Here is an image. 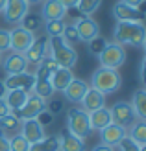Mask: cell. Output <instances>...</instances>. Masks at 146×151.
I'll return each mask as SVG.
<instances>
[{
  "mask_svg": "<svg viewBox=\"0 0 146 151\" xmlns=\"http://www.w3.org/2000/svg\"><path fill=\"white\" fill-rule=\"evenodd\" d=\"M30 92H26V90H20V88H13V90H7L6 96H4V101L7 105V109H9V112H17L22 105L26 103Z\"/></svg>",
  "mask_w": 146,
  "mask_h": 151,
  "instance_id": "obj_23",
  "label": "cell"
},
{
  "mask_svg": "<svg viewBox=\"0 0 146 151\" xmlns=\"http://www.w3.org/2000/svg\"><path fill=\"white\" fill-rule=\"evenodd\" d=\"M126 137H128V127H122V125L113 124V122L100 131V140H102V144L111 146V147H117Z\"/></svg>",
  "mask_w": 146,
  "mask_h": 151,
  "instance_id": "obj_11",
  "label": "cell"
},
{
  "mask_svg": "<svg viewBox=\"0 0 146 151\" xmlns=\"http://www.w3.org/2000/svg\"><path fill=\"white\" fill-rule=\"evenodd\" d=\"M115 42L118 44H131V46L142 48L146 42V28L142 22H117L113 29Z\"/></svg>",
  "mask_w": 146,
  "mask_h": 151,
  "instance_id": "obj_1",
  "label": "cell"
},
{
  "mask_svg": "<svg viewBox=\"0 0 146 151\" xmlns=\"http://www.w3.org/2000/svg\"><path fill=\"white\" fill-rule=\"evenodd\" d=\"M35 41V33L28 32L26 28H22L20 24L15 26L9 32V50L17 52V54H24V52L33 44Z\"/></svg>",
  "mask_w": 146,
  "mask_h": 151,
  "instance_id": "obj_6",
  "label": "cell"
},
{
  "mask_svg": "<svg viewBox=\"0 0 146 151\" xmlns=\"http://www.w3.org/2000/svg\"><path fill=\"white\" fill-rule=\"evenodd\" d=\"M122 4H128V6H131V7H141V4L144 2V0H120Z\"/></svg>",
  "mask_w": 146,
  "mask_h": 151,
  "instance_id": "obj_43",
  "label": "cell"
},
{
  "mask_svg": "<svg viewBox=\"0 0 146 151\" xmlns=\"http://www.w3.org/2000/svg\"><path fill=\"white\" fill-rule=\"evenodd\" d=\"M48 107H46V101L44 100H41L39 96H35L33 92L28 96V100H26V103L22 105V107L17 111V112H13L17 118H20V120H33V118H37L41 114L43 111H46Z\"/></svg>",
  "mask_w": 146,
  "mask_h": 151,
  "instance_id": "obj_7",
  "label": "cell"
},
{
  "mask_svg": "<svg viewBox=\"0 0 146 151\" xmlns=\"http://www.w3.org/2000/svg\"><path fill=\"white\" fill-rule=\"evenodd\" d=\"M80 105H81V111H85L89 114V112H93L96 109L105 107V96L102 92H98V90L89 87V90L85 92V96H83V100L80 101Z\"/></svg>",
  "mask_w": 146,
  "mask_h": 151,
  "instance_id": "obj_17",
  "label": "cell"
},
{
  "mask_svg": "<svg viewBox=\"0 0 146 151\" xmlns=\"http://www.w3.org/2000/svg\"><path fill=\"white\" fill-rule=\"evenodd\" d=\"M6 114H9V109H7V105H6L4 98H2V100H0V118L6 116Z\"/></svg>",
  "mask_w": 146,
  "mask_h": 151,
  "instance_id": "obj_42",
  "label": "cell"
},
{
  "mask_svg": "<svg viewBox=\"0 0 146 151\" xmlns=\"http://www.w3.org/2000/svg\"><path fill=\"white\" fill-rule=\"evenodd\" d=\"M115 149H118V151H141V146H139V144H135V142L129 138V137H126V138L122 140Z\"/></svg>",
  "mask_w": 146,
  "mask_h": 151,
  "instance_id": "obj_36",
  "label": "cell"
},
{
  "mask_svg": "<svg viewBox=\"0 0 146 151\" xmlns=\"http://www.w3.org/2000/svg\"><path fill=\"white\" fill-rule=\"evenodd\" d=\"M65 15H67L65 6L59 4L57 0H43V11H41L43 20H63Z\"/></svg>",
  "mask_w": 146,
  "mask_h": 151,
  "instance_id": "obj_20",
  "label": "cell"
},
{
  "mask_svg": "<svg viewBox=\"0 0 146 151\" xmlns=\"http://www.w3.org/2000/svg\"><path fill=\"white\" fill-rule=\"evenodd\" d=\"M76 79V76L72 72V68H59L52 74V78H50V83H52V87L56 92H63V90L70 85V81Z\"/></svg>",
  "mask_w": 146,
  "mask_h": 151,
  "instance_id": "obj_21",
  "label": "cell"
},
{
  "mask_svg": "<svg viewBox=\"0 0 146 151\" xmlns=\"http://www.w3.org/2000/svg\"><path fill=\"white\" fill-rule=\"evenodd\" d=\"M59 68L57 63L54 61V59L46 54L43 59H41V63H37V72H35V78H43V79H50L52 78V74L56 72Z\"/></svg>",
  "mask_w": 146,
  "mask_h": 151,
  "instance_id": "obj_27",
  "label": "cell"
},
{
  "mask_svg": "<svg viewBox=\"0 0 146 151\" xmlns=\"http://www.w3.org/2000/svg\"><path fill=\"white\" fill-rule=\"evenodd\" d=\"M61 107H63V103H61V101H54V103H52V109H50L48 112H52V114H54V112H59Z\"/></svg>",
  "mask_w": 146,
  "mask_h": 151,
  "instance_id": "obj_44",
  "label": "cell"
},
{
  "mask_svg": "<svg viewBox=\"0 0 146 151\" xmlns=\"http://www.w3.org/2000/svg\"><path fill=\"white\" fill-rule=\"evenodd\" d=\"M32 92L35 96H39L41 100H50V98L54 96V87H52V83L50 79H43V78H35V83H33V88H32Z\"/></svg>",
  "mask_w": 146,
  "mask_h": 151,
  "instance_id": "obj_28",
  "label": "cell"
},
{
  "mask_svg": "<svg viewBox=\"0 0 146 151\" xmlns=\"http://www.w3.org/2000/svg\"><path fill=\"white\" fill-rule=\"evenodd\" d=\"M91 151H117V149L111 147V146H105V144H102V142H100V144H96Z\"/></svg>",
  "mask_w": 146,
  "mask_h": 151,
  "instance_id": "obj_40",
  "label": "cell"
},
{
  "mask_svg": "<svg viewBox=\"0 0 146 151\" xmlns=\"http://www.w3.org/2000/svg\"><path fill=\"white\" fill-rule=\"evenodd\" d=\"M131 107L137 120H146V90L137 88L131 96Z\"/></svg>",
  "mask_w": 146,
  "mask_h": 151,
  "instance_id": "obj_24",
  "label": "cell"
},
{
  "mask_svg": "<svg viewBox=\"0 0 146 151\" xmlns=\"http://www.w3.org/2000/svg\"><path fill=\"white\" fill-rule=\"evenodd\" d=\"M89 124H91V131H102L104 127L111 124V112L107 107L96 109L93 112H89Z\"/></svg>",
  "mask_w": 146,
  "mask_h": 151,
  "instance_id": "obj_22",
  "label": "cell"
},
{
  "mask_svg": "<svg viewBox=\"0 0 146 151\" xmlns=\"http://www.w3.org/2000/svg\"><path fill=\"white\" fill-rule=\"evenodd\" d=\"M48 55L61 68H74V65L78 63V52L63 37H52V39H48Z\"/></svg>",
  "mask_w": 146,
  "mask_h": 151,
  "instance_id": "obj_2",
  "label": "cell"
},
{
  "mask_svg": "<svg viewBox=\"0 0 146 151\" xmlns=\"http://www.w3.org/2000/svg\"><path fill=\"white\" fill-rule=\"evenodd\" d=\"M20 124H22V120L17 118L13 112H9V114H6V116L0 118V129H2V133L6 134V137L17 134L20 131Z\"/></svg>",
  "mask_w": 146,
  "mask_h": 151,
  "instance_id": "obj_26",
  "label": "cell"
},
{
  "mask_svg": "<svg viewBox=\"0 0 146 151\" xmlns=\"http://www.w3.org/2000/svg\"><path fill=\"white\" fill-rule=\"evenodd\" d=\"M0 52H9V29L0 28Z\"/></svg>",
  "mask_w": 146,
  "mask_h": 151,
  "instance_id": "obj_37",
  "label": "cell"
},
{
  "mask_svg": "<svg viewBox=\"0 0 146 151\" xmlns=\"http://www.w3.org/2000/svg\"><path fill=\"white\" fill-rule=\"evenodd\" d=\"M22 137L28 140V144H35V142L43 140L46 137V133H44V127L37 122V120H22L20 124V131H19Z\"/></svg>",
  "mask_w": 146,
  "mask_h": 151,
  "instance_id": "obj_14",
  "label": "cell"
},
{
  "mask_svg": "<svg viewBox=\"0 0 146 151\" xmlns=\"http://www.w3.org/2000/svg\"><path fill=\"white\" fill-rule=\"evenodd\" d=\"M7 140H9V151H30V144H28V140L22 137L20 133L7 137Z\"/></svg>",
  "mask_w": 146,
  "mask_h": 151,
  "instance_id": "obj_33",
  "label": "cell"
},
{
  "mask_svg": "<svg viewBox=\"0 0 146 151\" xmlns=\"http://www.w3.org/2000/svg\"><path fill=\"white\" fill-rule=\"evenodd\" d=\"M0 151H9V140H7V137H0Z\"/></svg>",
  "mask_w": 146,
  "mask_h": 151,
  "instance_id": "obj_41",
  "label": "cell"
},
{
  "mask_svg": "<svg viewBox=\"0 0 146 151\" xmlns=\"http://www.w3.org/2000/svg\"><path fill=\"white\" fill-rule=\"evenodd\" d=\"M6 92H7V88H6V85H4V81L0 79V100L6 96Z\"/></svg>",
  "mask_w": 146,
  "mask_h": 151,
  "instance_id": "obj_45",
  "label": "cell"
},
{
  "mask_svg": "<svg viewBox=\"0 0 146 151\" xmlns=\"http://www.w3.org/2000/svg\"><path fill=\"white\" fill-rule=\"evenodd\" d=\"M43 24H44V20L41 15H33V13H26V17L20 20V26L22 28H26L28 32H39V29H43Z\"/></svg>",
  "mask_w": 146,
  "mask_h": 151,
  "instance_id": "obj_30",
  "label": "cell"
},
{
  "mask_svg": "<svg viewBox=\"0 0 146 151\" xmlns=\"http://www.w3.org/2000/svg\"><path fill=\"white\" fill-rule=\"evenodd\" d=\"M30 151H59V137H44L35 144H30Z\"/></svg>",
  "mask_w": 146,
  "mask_h": 151,
  "instance_id": "obj_29",
  "label": "cell"
},
{
  "mask_svg": "<svg viewBox=\"0 0 146 151\" xmlns=\"http://www.w3.org/2000/svg\"><path fill=\"white\" fill-rule=\"evenodd\" d=\"M111 112V122L118 124L122 127H129L135 122V112L129 101H117L113 103V107L109 109Z\"/></svg>",
  "mask_w": 146,
  "mask_h": 151,
  "instance_id": "obj_8",
  "label": "cell"
},
{
  "mask_svg": "<svg viewBox=\"0 0 146 151\" xmlns=\"http://www.w3.org/2000/svg\"><path fill=\"white\" fill-rule=\"evenodd\" d=\"M6 76H11V74H20V72H26L28 70V63L22 54H17V52H11L2 59V65Z\"/></svg>",
  "mask_w": 146,
  "mask_h": 151,
  "instance_id": "obj_15",
  "label": "cell"
},
{
  "mask_svg": "<svg viewBox=\"0 0 146 151\" xmlns=\"http://www.w3.org/2000/svg\"><path fill=\"white\" fill-rule=\"evenodd\" d=\"M128 137L131 138L135 144L146 146V120H137L128 127Z\"/></svg>",
  "mask_w": 146,
  "mask_h": 151,
  "instance_id": "obj_25",
  "label": "cell"
},
{
  "mask_svg": "<svg viewBox=\"0 0 146 151\" xmlns=\"http://www.w3.org/2000/svg\"><path fill=\"white\" fill-rule=\"evenodd\" d=\"M48 54V41L46 39H35L33 44L30 46L24 54V59H26V63L30 65H37V63H41V59Z\"/></svg>",
  "mask_w": 146,
  "mask_h": 151,
  "instance_id": "obj_16",
  "label": "cell"
},
{
  "mask_svg": "<svg viewBox=\"0 0 146 151\" xmlns=\"http://www.w3.org/2000/svg\"><path fill=\"white\" fill-rule=\"evenodd\" d=\"M59 4H63L65 6V9H72V7H76V4H78V0H57Z\"/></svg>",
  "mask_w": 146,
  "mask_h": 151,
  "instance_id": "obj_39",
  "label": "cell"
},
{
  "mask_svg": "<svg viewBox=\"0 0 146 151\" xmlns=\"http://www.w3.org/2000/svg\"><path fill=\"white\" fill-rule=\"evenodd\" d=\"M113 17L117 19V22H142V11L139 7L117 2L113 6Z\"/></svg>",
  "mask_w": 146,
  "mask_h": 151,
  "instance_id": "obj_13",
  "label": "cell"
},
{
  "mask_svg": "<svg viewBox=\"0 0 146 151\" xmlns=\"http://www.w3.org/2000/svg\"><path fill=\"white\" fill-rule=\"evenodd\" d=\"M44 32H46L48 39L52 37H61L65 29V20H44Z\"/></svg>",
  "mask_w": 146,
  "mask_h": 151,
  "instance_id": "obj_32",
  "label": "cell"
},
{
  "mask_svg": "<svg viewBox=\"0 0 146 151\" xmlns=\"http://www.w3.org/2000/svg\"><path fill=\"white\" fill-rule=\"evenodd\" d=\"M91 88L102 92L104 96L107 94H113L122 87V76L118 74V70H113V68H104L100 66L93 72L91 76Z\"/></svg>",
  "mask_w": 146,
  "mask_h": 151,
  "instance_id": "obj_3",
  "label": "cell"
},
{
  "mask_svg": "<svg viewBox=\"0 0 146 151\" xmlns=\"http://www.w3.org/2000/svg\"><path fill=\"white\" fill-rule=\"evenodd\" d=\"M30 9V6L26 0H7L6 6H4V19L9 22V24L19 26L20 20L26 17V13Z\"/></svg>",
  "mask_w": 146,
  "mask_h": 151,
  "instance_id": "obj_9",
  "label": "cell"
},
{
  "mask_svg": "<svg viewBox=\"0 0 146 151\" xmlns=\"http://www.w3.org/2000/svg\"><path fill=\"white\" fill-rule=\"evenodd\" d=\"M67 129L68 133H72L74 137H78L81 140H85L91 134V124H89V114L81 109L70 107L67 111Z\"/></svg>",
  "mask_w": 146,
  "mask_h": 151,
  "instance_id": "obj_4",
  "label": "cell"
},
{
  "mask_svg": "<svg viewBox=\"0 0 146 151\" xmlns=\"http://www.w3.org/2000/svg\"><path fill=\"white\" fill-rule=\"evenodd\" d=\"M2 59H4V55H2V52H0V65H2Z\"/></svg>",
  "mask_w": 146,
  "mask_h": 151,
  "instance_id": "obj_48",
  "label": "cell"
},
{
  "mask_svg": "<svg viewBox=\"0 0 146 151\" xmlns=\"http://www.w3.org/2000/svg\"><path fill=\"white\" fill-rule=\"evenodd\" d=\"M74 28H76V32H78V39L81 42H89L91 39H94L96 35H100L98 22L94 19H91V17H80V19H76Z\"/></svg>",
  "mask_w": 146,
  "mask_h": 151,
  "instance_id": "obj_10",
  "label": "cell"
},
{
  "mask_svg": "<svg viewBox=\"0 0 146 151\" xmlns=\"http://www.w3.org/2000/svg\"><path fill=\"white\" fill-rule=\"evenodd\" d=\"M6 2H7V0H0V13L4 11V6H6Z\"/></svg>",
  "mask_w": 146,
  "mask_h": 151,
  "instance_id": "obj_47",
  "label": "cell"
},
{
  "mask_svg": "<svg viewBox=\"0 0 146 151\" xmlns=\"http://www.w3.org/2000/svg\"><path fill=\"white\" fill-rule=\"evenodd\" d=\"M57 137H59V151H87L83 140L74 137L72 133H68L67 127L61 129V133Z\"/></svg>",
  "mask_w": 146,
  "mask_h": 151,
  "instance_id": "obj_18",
  "label": "cell"
},
{
  "mask_svg": "<svg viewBox=\"0 0 146 151\" xmlns=\"http://www.w3.org/2000/svg\"><path fill=\"white\" fill-rule=\"evenodd\" d=\"M0 137H6V134H4V133H2V129H0Z\"/></svg>",
  "mask_w": 146,
  "mask_h": 151,
  "instance_id": "obj_49",
  "label": "cell"
},
{
  "mask_svg": "<svg viewBox=\"0 0 146 151\" xmlns=\"http://www.w3.org/2000/svg\"><path fill=\"white\" fill-rule=\"evenodd\" d=\"M87 90H89L87 81H83V79H72L70 85L63 90V96H65V100L70 101V103H80L83 100V96H85Z\"/></svg>",
  "mask_w": 146,
  "mask_h": 151,
  "instance_id": "obj_19",
  "label": "cell"
},
{
  "mask_svg": "<svg viewBox=\"0 0 146 151\" xmlns=\"http://www.w3.org/2000/svg\"><path fill=\"white\" fill-rule=\"evenodd\" d=\"M87 44V50H89V54L91 55H94V57H98L100 54H102V50L105 48V44H107V41L104 39L102 35H96L94 39H91L89 42H85Z\"/></svg>",
  "mask_w": 146,
  "mask_h": 151,
  "instance_id": "obj_34",
  "label": "cell"
},
{
  "mask_svg": "<svg viewBox=\"0 0 146 151\" xmlns=\"http://www.w3.org/2000/svg\"><path fill=\"white\" fill-rule=\"evenodd\" d=\"M33 83H35V74L28 72V70L26 72H20V74L6 76V79H4V85H6L7 90L20 88V90H26V92H32Z\"/></svg>",
  "mask_w": 146,
  "mask_h": 151,
  "instance_id": "obj_12",
  "label": "cell"
},
{
  "mask_svg": "<svg viewBox=\"0 0 146 151\" xmlns=\"http://www.w3.org/2000/svg\"><path fill=\"white\" fill-rule=\"evenodd\" d=\"M98 61H100V66H104V68L118 70L126 63V48L115 41L107 42L105 48L102 50V54L98 55Z\"/></svg>",
  "mask_w": 146,
  "mask_h": 151,
  "instance_id": "obj_5",
  "label": "cell"
},
{
  "mask_svg": "<svg viewBox=\"0 0 146 151\" xmlns=\"http://www.w3.org/2000/svg\"><path fill=\"white\" fill-rule=\"evenodd\" d=\"M26 2H28V6H33V4H41L43 0H26Z\"/></svg>",
  "mask_w": 146,
  "mask_h": 151,
  "instance_id": "obj_46",
  "label": "cell"
},
{
  "mask_svg": "<svg viewBox=\"0 0 146 151\" xmlns=\"http://www.w3.org/2000/svg\"><path fill=\"white\" fill-rule=\"evenodd\" d=\"M100 6H102V0H78V4H76L81 17H93L100 9Z\"/></svg>",
  "mask_w": 146,
  "mask_h": 151,
  "instance_id": "obj_31",
  "label": "cell"
},
{
  "mask_svg": "<svg viewBox=\"0 0 146 151\" xmlns=\"http://www.w3.org/2000/svg\"><path fill=\"white\" fill-rule=\"evenodd\" d=\"M63 39L70 44V46H74L76 42H80V39H78V32H76V28H74V24H65V29H63Z\"/></svg>",
  "mask_w": 146,
  "mask_h": 151,
  "instance_id": "obj_35",
  "label": "cell"
},
{
  "mask_svg": "<svg viewBox=\"0 0 146 151\" xmlns=\"http://www.w3.org/2000/svg\"><path fill=\"white\" fill-rule=\"evenodd\" d=\"M35 120H37V122H39L43 127H46V125H50V124H52V120H54V114H52V112H48V109H46V111H43L41 114L35 118Z\"/></svg>",
  "mask_w": 146,
  "mask_h": 151,
  "instance_id": "obj_38",
  "label": "cell"
}]
</instances>
